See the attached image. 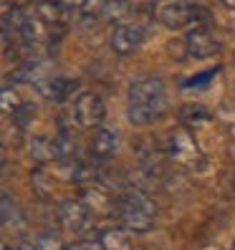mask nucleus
<instances>
[{
    "label": "nucleus",
    "instance_id": "1",
    "mask_svg": "<svg viewBox=\"0 0 235 250\" xmlns=\"http://www.w3.org/2000/svg\"><path fill=\"white\" fill-rule=\"evenodd\" d=\"M167 86L162 79H142L129 86L127 119L134 126H150L167 114Z\"/></svg>",
    "mask_w": 235,
    "mask_h": 250
},
{
    "label": "nucleus",
    "instance_id": "2",
    "mask_svg": "<svg viewBox=\"0 0 235 250\" xmlns=\"http://www.w3.org/2000/svg\"><path fill=\"white\" fill-rule=\"evenodd\" d=\"M114 210L129 232H150L157 225V202L142 189H127L116 200Z\"/></svg>",
    "mask_w": 235,
    "mask_h": 250
},
{
    "label": "nucleus",
    "instance_id": "3",
    "mask_svg": "<svg viewBox=\"0 0 235 250\" xmlns=\"http://www.w3.org/2000/svg\"><path fill=\"white\" fill-rule=\"evenodd\" d=\"M210 18V10L192 3V0H172V3H165L157 8V21L162 23L170 31H192V28L205 25Z\"/></svg>",
    "mask_w": 235,
    "mask_h": 250
},
{
    "label": "nucleus",
    "instance_id": "4",
    "mask_svg": "<svg viewBox=\"0 0 235 250\" xmlns=\"http://www.w3.org/2000/svg\"><path fill=\"white\" fill-rule=\"evenodd\" d=\"M165 152L172 162H177V165H185V167H195L200 165V149H197V142L192 137V131L185 129V126H177L172 129L167 139H165Z\"/></svg>",
    "mask_w": 235,
    "mask_h": 250
},
{
    "label": "nucleus",
    "instance_id": "5",
    "mask_svg": "<svg viewBox=\"0 0 235 250\" xmlns=\"http://www.w3.org/2000/svg\"><path fill=\"white\" fill-rule=\"evenodd\" d=\"M73 122L79 124V129L101 126V122H104V101H101V96L91 91L81 94L76 104H73Z\"/></svg>",
    "mask_w": 235,
    "mask_h": 250
},
{
    "label": "nucleus",
    "instance_id": "6",
    "mask_svg": "<svg viewBox=\"0 0 235 250\" xmlns=\"http://www.w3.org/2000/svg\"><path fill=\"white\" fill-rule=\"evenodd\" d=\"M61 223L64 228H68L71 232H86L91 230L94 225V212H91V205H86L84 200H64L61 208Z\"/></svg>",
    "mask_w": 235,
    "mask_h": 250
},
{
    "label": "nucleus",
    "instance_id": "7",
    "mask_svg": "<svg viewBox=\"0 0 235 250\" xmlns=\"http://www.w3.org/2000/svg\"><path fill=\"white\" fill-rule=\"evenodd\" d=\"M185 51L190 58H210L220 51V41L213 31H208L205 25L192 28L185 38Z\"/></svg>",
    "mask_w": 235,
    "mask_h": 250
},
{
    "label": "nucleus",
    "instance_id": "8",
    "mask_svg": "<svg viewBox=\"0 0 235 250\" xmlns=\"http://www.w3.org/2000/svg\"><path fill=\"white\" fill-rule=\"evenodd\" d=\"M144 25L142 23H127V25H119L111 36V51L116 56H131L142 43H144Z\"/></svg>",
    "mask_w": 235,
    "mask_h": 250
},
{
    "label": "nucleus",
    "instance_id": "9",
    "mask_svg": "<svg viewBox=\"0 0 235 250\" xmlns=\"http://www.w3.org/2000/svg\"><path fill=\"white\" fill-rule=\"evenodd\" d=\"M76 89H79V81L68 76H53L46 81H38V91L48 101H56V104H64L66 99H71V94Z\"/></svg>",
    "mask_w": 235,
    "mask_h": 250
},
{
    "label": "nucleus",
    "instance_id": "10",
    "mask_svg": "<svg viewBox=\"0 0 235 250\" xmlns=\"http://www.w3.org/2000/svg\"><path fill=\"white\" fill-rule=\"evenodd\" d=\"M116 146H119V137H116V131L107 129V126H99L89 149H91V157L99 162V165H104V162H109L116 154Z\"/></svg>",
    "mask_w": 235,
    "mask_h": 250
},
{
    "label": "nucleus",
    "instance_id": "11",
    "mask_svg": "<svg viewBox=\"0 0 235 250\" xmlns=\"http://www.w3.org/2000/svg\"><path fill=\"white\" fill-rule=\"evenodd\" d=\"M99 248L101 250H134V245H131L127 230H122V228H107V230H101Z\"/></svg>",
    "mask_w": 235,
    "mask_h": 250
},
{
    "label": "nucleus",
    "instance_id": "12",
    "mask_svg": "<svg viewBox=\"0 0 235 250\" xmlns=\"http://www.w3.org/2000/svg\"><path fill=\"white\" fill-rule=\"evenodd\" d=\"M23 25H25V13L16 5V8H8L5 16H3V43L8 46L10 38L23 36Z\"/></svg>",
    "mask_w": 235,
    "mask_h": 250
},
{
    "label": "nucleus",
    "instance_id": "13",
    "mask_svg": "<svg viewBox=\"0 0 235 250\" xmlns=\"http://www.w3.org/2000/svg\"><path fill=\"white\" fill-rule=\"evenodd\" d=\"M36 13H38V18L46 25H64L68 10L58 3V0H43V3H38Z\"/></svg>",
    "mask_w": 235,
    "mask_h": 250
},
{
    "label": "nucleus",
    "instance_id": "14",
    "mask_svg": "<svg viewBox=\"0 0 235 250\" xmlns=\"http://www.w3.org/2000/svg\"><path fill=\"white\" fill-rule=\"evenodd\" d=\"M31 152L38 162H58V146H56V137H38L31 144Z\"/></svg>",
    "mask_w": 235,
    "mask_h": 250
},
{
    "label": "nucleus",
    "instance_id": "15",
    "mask_svg": "<svg viewBox=\"0 0 235 250\" xmlns=\"http://www.w3.org/2000/svg\"><path fill=\"white\" fill-rule=\"evenodd\" d=\"M182 119L187 124H205L213 119V114L200 104H187V106H182Z\"/></svg>",
    "mask_w": 235,
    "mask_h": 250
},
{
    "label": "nucleus",
    "instance_id": "16",
    "mask_svg": "<svg viewBox=\"0 0 235 250\" xmlns=\"http://www.w3.org/2000/svg\"><path fill=\"white\" fill-rule=\"evenodd\" d=\"M107 5H109V0H86L84 8H81L84 21H96V18H101V16H104V10H107Z\"/></svg>",
    "mask_w": 235,
    "mask_h": 250
},
{
    "label": "nucleus",
    "instance_id": "17",
    "mask_svg": "<svg viewBox=\"0 0 235 250\" xmlns=\"http://www.w3.org/2000/svg\"><path fill=\"white\" fill-rule=\"evenodd\" d=\"M220 73V68H210V71H202V73H197V76H190L182 86L185 89H205V86H208L215 76Z\"/></svg>",
    "mask_w": 235,
    "mask_h": 250
},
{
    "label": "nucleus",
    "instance_id": "18",
    "mask_svg": "<svg viewBox=\"0 0 235 250\" xmlns=\"http://www.w3.org/2000/svg\"><path fill=\"white\" fill-rule=\"evenodd\" d=\"M0 205H3V225L16 223L18 212H16V205H13V200H10V195H8V192H3V200H0Z\"/></svg>",
    "mask_w": 235,
    "mask_h": 250
},
{
    "label": "nucleus",
    "instance_id": "19",
    "mask_svg": "<svg viewBox=\"0 0 235 250\" xmlns=\"http://www.w3.org/2000/svg\"><path fill=\"white\" fill-rule=\"evenodd\" d=\"M23 104H21V101H18V96H16V91H10V89H3V111L5 114H16L18 109H21Z\"/></svg>",
    "mask_w": 235,
    "mask_h": 250
},
{
    "label": "nucleus",
    "instance_id": "20",
    "mask_svg": "<svg viewBox=\"0 0 235 250\" xmlns=\"http://www.w3.org/2000/svg\"><path fill=\"white\" fill-rule=\"evenodd\" d=\"M41 248L43 250H68V245H64L58 238H51V235H46V238L41 240Z\"/></svg>",
    "mask_w": 235,
    "mask_h": 250
},
{
    "label": "nucleus",
    "instance_id": "21",
    "mask_svg": "<svg viewBox=\"0 0 235 250\" xmlns=\"http://www.w3.org/2000/svg\"><path fill=\"white\" fill-rule=\"evenodd\" d=\"M58 3H61L66 10H81L86 0H58Z\"/></svg>",
    "mask_w": 235,
    "mask_h": 250
},
{
    "label": "nucleus",
    "instance_id": "22",
    "mask_svg": "<svg viewBox=\"0 0 235 250\" xmlns=\"http://www.w3.org/2000/svg\"><path fill=\"white\" fill-rule=\"evenodd\" d=\"M68 250H96V248L86 245V243H68Z\"/></svg>",
    "mask_w": 235,
    "mask_h": 250
},
{
    "label": "nucleus",
    "instance_id": "23",
    "mask_svg": "<svg viewBox=\"0 0 235 250\" xmlns=\"http://www.w3.org/2000/svg\"><path fill=\"white\" fill-rule=\"evenodd\" d=\"M18 250H41V248H38V245H33V243H28V240H25V243H21V248H18Z\"/></svg>",
    "mask_w": 235,
    "mask_h": 250
},
{
    "label": "nucleus",
    "instance_id": "24",
    "mask_svg": "<svg viewBox=\"0 0 235 250\" xmlns=\"http://www.w3.org/2000/svg\"><path fill=\"white\" fill-rule=\"evenodd\" d=\"M114 3H129V0H114Z\"/></svg>",
    "mask_w": 235,
    "mask_h": 250
},
{
    "label": "nucleus",
    "instance_id": "25",
    "mask_svg": "<svg viewBox=\"0 0 235 250\" xmlns=\"http://www.w3.org/2000/svg\"><path fill=\"white\" fill-rule=\"evenodd\" d=\"M233 187H235V174H233Z\"/></svg>",
    "mask_w": 235,
    "mask_h": 250
},
{
    "label": "nucleus",
    "instance_id": "26",
    "mask_svg": "<svg viewBox=\"0 0 235 250\" xmlns=\"http://www.w3.org/2000/svg\"><path fill=\"white\" fill-rule=\"evenodd\" d=\"M3 250H10V248H8V245H3Z\"/></svg>",
    "mask_w": 235,
    "mask_h": 250
}]
</instances>
